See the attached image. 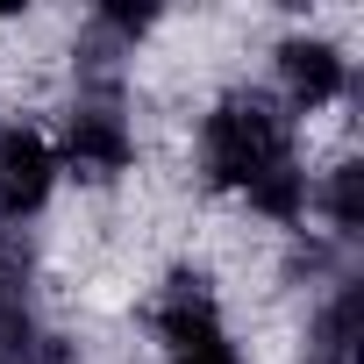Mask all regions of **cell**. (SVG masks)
Listing matches in <instances>:
<instances>
[{"label":"cell","mask_w":364,"mask_h":364,"mask_svg":"<svg viewBox=\"0 0 364 364\" xmlns=\"http://www.w3.org/2000/svg\"><path fill=\"white\" fill-rule=\"evenodd\" d=\"M200 157H208L215 186L250 193V208H264L272 222L307 215V171L293 164V122L279 114V100H264V93L215 100V114L200 129Z\"/></svg>","instance_id":"6da1fadb"},{"label":"cell","mask_w":364,"mask_h":364,"mask_svg":"<svg viewBox=\"0 0 364 364\" xmlns=\"http://www.w3.org/2000/svg\"><path fill=\"white\" fill-rule=\"evenodd\" d=\"M58 150L36 129H0V222H29L50 200Z\"/></svg>","instance_id":"7a4b0ae2"},{"label":"cell","mask_w":364,"mask_h":364,"mask_svg":"<svg viewBox=\"0 0 364 364\" xmlns=\"http://www.w3.org/2000/svg\"><path fill=\"white\" fill-rule=\"evenodd\" d=\"M129 122H122V107L114 100H79L72 107V122H65V157H72V171H86V178H114L122 164H129Z\"/></svg>","instance_id":"3957f363"},{"label":"cell","mask_w":364,"mask_h":364,"mask_svg":"<svg viewBox=\"0 0 364 364\" xmlns=\"http://www.w3.org/2000/svg\"><path fill=\"white\" fill-rule=\"evenodd\" d=\"M157 336H164L171 350H186V343H215V336H222V307H215V286H208L200 272H171V279H164Z\"/></svg>","instance_id":"277c9868"},{"label":"cell","mask_w":364,"mask_h":364,"mask_svg":"<svg viewBox=\"0 0 364 364\" xmlns=\"http://www.w3.org/2000/svg\"><path fill=\"white\" fill-rule=\"evenodd\" d=\"M279 79H286L293 107H328L343 93V50L321 43V36H286L279 43Z\"/></svg>","instance_id":"5b68a950"},{"label":"cell","mask_w":364,"mask_h":364,"mask_svg":"<svg viewBox=\"0 0 364 364\" xmlns=\"http://www.w3.org/2000/svg\"><path fill=\"white\" fill-rule=\"evenodd\" d=\"M357 336H364V293L343 286L321 321H314V343H307V364H357Z\"/></svg>","instance_id":"8992f818"},{"label":"cell","mask_w":364,"mask_h":364,"mask_svg":"<svg viewBox=\"0 0 364 364\" xmlns=\"http://www.w3.org/2000/svg\"><path fill=\"white\" fill-rule=\"evenodd\" d=\"M357 164H343L336 178H328V222H336V236H357Z\"/></svg>","instance_id":"52a82bcc"},{"label":"cell","mask_w":364,"mask_h":364,"mask_svg":"<svg viewBox=\"0 0 364 364\" xmlns=\"http://www.w3.org/2000/svg\"><path fill=\"white\" fill-rule=\"evenodd\" d=\"M171 364H243V357L229 350V336H215V343H186V350H171Z\"/></svg>","instance_id":"ba28073f"}]
</instances>
